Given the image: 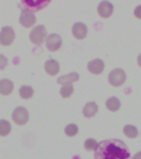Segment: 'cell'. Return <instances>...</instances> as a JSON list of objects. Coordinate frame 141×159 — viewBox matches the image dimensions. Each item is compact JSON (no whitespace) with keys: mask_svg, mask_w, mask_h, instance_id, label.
I'll list each match as a JSON object with an SVG mask.
<instances>
[{"mask_svg":"<svg viewBox=\"0 0 141 159\" xmlns=\"http://www.w3.org/2000/svg\"><path fill=\"white\" fill-rule=\"evenodd\" d=\"M94 159H130V152L123 141L116 139L98 143Z\"/></svg>","mask_w":141,"mask_h":159,"instance_id":"1","label":"cell"},{"mask_svg":"<svg viewBox=\"0 0 141 159\" xmlns=\"http://www.w3.org/2000/svg\"><path fill=\"white\" fill-rule=\"evenodd\" d=\"M24 9L31 12H38L47 7L52 0H21Z\"/></svg>","mask_w":141,"mask_h":159,"instance_id":"2","label":"cell"},{"mask_svg":"<svg viewBox=\"0 0 141 159\" xmlns=\"http://www.w3.org/2000/svg\"><path fill=\"white\" fill-rule=\"evenodd\" d=\"M46 30L43 25H39L32 29L30 33V40L34 45H41L46 38Z\"/></svg>","mask_w":141,"mask_h":159,"instance_id":"3","label":"cell"},{"mask_svg":"<svg viewBox=\"0 0 141 159\" xmlns=\"http://www.w3.org/2000/svg\"><path fill=\"white\" fill-rule=\"evenodd\" d=\"M126 79V75L123 69H116L111 72L108 77V80L111 85L114 87H120L124 84Z\"/></svg>","mask_w":141,"mask_h":159,"instance_id":"4","label":"cell"},{"mask_svg":"<svg viewBox=\"0 0 141 159\" xmlns=\"http://www.w3.org/2000/svg\"><path fill=\"white\" fill-rule=\"evenodd\" d=\"M12 118L16 124L19 125H23L26 123H27V121H28L29 114L26 108L19 107L13 111Z\"/></svg>","mask_w":141,"mask_h":159,"instance_id":"5","label":"cell"},{"mask_svg":"<svg viewBox=\"0 0 141 159\" xmlns=\"http://www.w3.org/2000/svg\"><path fill=\"white\" fill-rule=\"evenodd\" d=\"M15 39V32L10 26L2 27L0 31V44L5 46L10 45Z\"/></svg>","mask_w":141,"mask_h":159,"instance_id":"6","label":"cell"},{"mask_svg":"<svg viewBox=\"0 0 141 159\" xmlns=\"http://www.w3.org/2000/svg\"><path fill=\"white\" fill-rule=\"evenodd\" d=\"M36 18L33 12L26 9H22L20 15L19 22L22 26L26 28H30L36 23Z\"/></svg>","mask_w":141,"mask_h":159,"instance_id":"7","label":"cell"},{"mask_svg":"<svg viewBox=\"0 0 141 159\" xmlns=\"http://www.w3.org/2000/svg\"><path fill=\"white\" fill-rule=\"evenodd\" d=\"M46 45L50 51H56L62 45V39L58 34H50L46 40Z\"/></svg>","mask_w":141,"mask_h":159,"instance_id":"8","label":"cell"},{"mask_svg":"<svg viewBox=\"0 0 141 159\" xmlns=\"http://www.w3.org/2000/svg\"><path fill=\"white\" fill-rule=\"evenodd\" d=\"M98 12L100 17L103 18H107L112 14L113 5L108 1H102L98 5Z\"/></svg>","mask_w":141,"mask_h":159,"instance_id":"9","label":"cell"},{"mask_svg":"<svg viewBox=\"0 0 141 159\" xmlns=\"http://www.w3.org/2000/svg\"><path fill=\"white\" fill-rule=\"evenodd\" d=\"M72 32L75 38L79 40H83L86 37L88 33V28L85 24L82 22H77L73 26Z\"/></svg>","mask_w":141,"mask_h":159,"instance_id":"10","label":"cell"},{"mask_svg":"<svg viewBox=\"0 0 141 159\" xmlns=\"http://www.w3.org/2000/svg\"><path fill=\"white\" fill-rule=\"evenodd\" d=\"M88 69L90 73L93 74H100L104 69V63L100 59L92 60L88 64Z\"/></svg>","mask_w":141,"mask_h":159,"instance_id":"11","label":"cell"},{"mask_svg":"<svg viewBox=\"0 0 141 159\" xmlns=\"http://www.w3.org/2000/svg\"><path fill=\"white\" fill-rule=\"evenodd\" d=\"M45 70L49 75L54 76L60 71V64L56 60H49L45 64Z\"/></svg>","mask_w":141,"mask_h":159,"instance_id":"12","label":"cell"},{"mask_svg":"<svg viewBox=\"0 0 141 159\" xmlns=\"http://www.w3.org/2000/svg\"><path fill=\"white\" fill-rule=\"evenodd\" d=\"M79 79V75L77 73L74 72V73H71V74L65 75V76L60 77L57 79V82L58 83H60L61 85L65 86L68 85V84H71V83H74V82H77Z\"/></svg>","mask_w":141,"mask_h":159,"instance_id":"13","label":"cell"},{"mask_svg":"<svg viewBox=\"0 0 141 159\" xmlns=\"http://www.w3.org/2000/svg\"><path fill=\"white\" fill-rule=\"evenodd\" d=\"M13 90V83L9 79H1L0 80V94L7 96L9 95Z\"/></svg>","mask_w":141,"mask_h":159,"instance_id":"14","label":"cell"},{"mask_svg":"<svg viewBox=\"0 0 141 159\" xmlns=\"http://www.w3.org/2000/svg\"><path fill=\"white\" fill-rule=\"evenodd\" d=\"M98 111V107L95 102H89V103L85 105V107H84L83 114H84V116L86 117V118H91V117L94 116L97 114Z\"/></svg>","mask_w":141,"mask_h":159,"instance_id":"15","label":"cell"},{"mask_svg":"<svg viewBox=\"0 0 141 159\" xmlns=\"http://www.w3.org/2000/svg\"><path fill=\"white\" fill-rule=\"evenodd\" d=\"M106 107L111 111H116L121 107V102L117 98L112 97V98H110L109 99L107 100Z\"/></svg>","mask_w":141,"mask_h":159,"instance_id":"16","label":"cell"},{"mask_svg":"<svg viewBox=\"0 0 141 159\" xmlns=\"http://www.w3.org/2000/svg\"><path fill=\"white\" fill-rule=\"evenodd\" d=\"M123 132H124L125 135L130 139L136 138L138 136V134H139L136 127L134 125H128L125 126Z\"/></svg>","mask_w":141,"mask_h":159,"instance_id":"17","label":"cell"},{"mask_svg":"<svg viewBox=\"0 0 141 159\" xmlns=\"http://www.w3.org/2000/svg\"><path fill=\"white\" fill-rule=\"evenodd\" d=\"M34 91L30 86H22L19 90V94L23 99H29L33 96Z\"/></svg>","mask_w":141,"mask_h":159,"instance_id":"18","label":"cell"},{"mask_svg":"<svg viewBox=\"0 0 141 159\" xmlns=\"http://www.w3.org/2000/svg\"><path fill=\"white\" fill-rule=\"evenodd\" d=\"M11 131V125L7 120H0V136H7Z\"/></svg>","mask_w":141,"mask_h":159,"instance_id":"19","label":"cell"},{"mask_svg":"<svg viewBox=\"0 0 141 159\" xmlns=\"http://www.w3.org/2000/svg\"><path fill=\"white\" fill-rule=\"evenodd\" d=\"M60 95L64 98H70V96L74 93V86L72 84H68V85L63 86L60 91Z\"/></svg>","mask_w":141,"mask_h":159,"instance_id":"20","label":"cell"},{"mask_svg":"<svg viewBox=\"0 0 141 159\" xmlns=\"http://www.w3.org/2000/svg\"><path fill=\"white\" fill-rule=\"evenodd\" d=\"M78 132H79V128L75 124H70L65 129V134L69 137H73V136L76 135Z\"/></svg>","mask_w":141,"mask_h":159,"instance_id":"21","label":"cell"},{"mask_svg":"<svg viewBox=\"0 0 141 159\" xmlns=\"http://www.w3.org/2000/svg\"><path fill=\"white\" fill-rule=\"evenodd\" d=\"M98 144V142L95 139H89L84 143V148L88 151H93V150L96 149Z\"/></svg>","mask_w":141,"mask_h":159,"instance_id":"22","label":"cell"},{"mask_svg":"<svg viewBox=\"0 0 141 159\" xmlns=\"http://www.w3.org/2000/svg\"><path fill=\"white\" fill-rule=\"evenodd\" d=\"M7 59L5 57L4 55H0V70L4 69V68L7 66Z\"/></svg>","mask_w":141,"mask_h":159,"instance_id":"23","label":"cell"},{"mask_svg":"<svg viewBox=\"0 0 141 159\" xmlns=\"http://www.w3.org/2000/svg\"><path fill=\"white\" fill-rule=\"evenodd\" d=\"M134 14L137 18L141 19V5H139V6H137L135 7V9L134 11Z\"/></svg>","mask_w":141,"mask_h":159,"instance_id":"24","label":"cell"},{"mask_svg":"<svg viewBox=\"0 0 141 159\" xmlns=\"http://www.w3.org/2000/svg\"><path fill=\"white\" fill-rule=\"evenodd\" d=\"M132 159H141V152H137L136 154H134V156Z\"/></svg>","mask_w":141,"mask_h":159,"instance_id":"25","label":"cell"},{"mask_svg":"<svg viewBox=\"0 0 141 159\" xmlns=\"http://www.w3.org/2000/svg\"><path fill=\"white\" fill-rule=\"evenodd\" d=\"M138 64H139V66L141 68V54L139 55V57H138Z\"/></svg>","mask_w":141,"mask_h":159,"instance_id":"26","label":"cell"}]
</instances>
